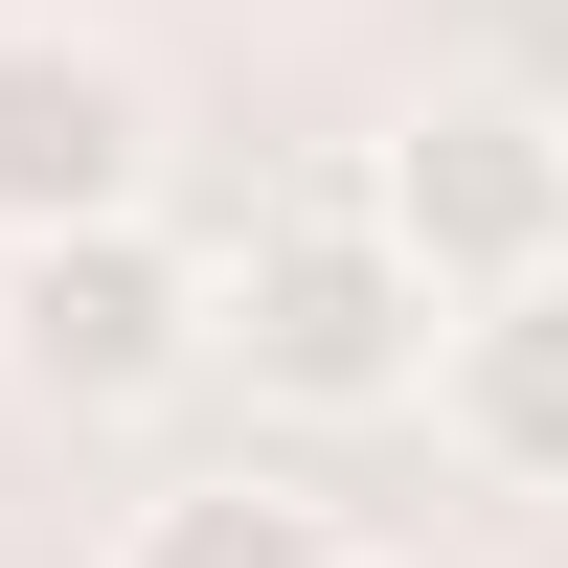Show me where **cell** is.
<instances>
[{"label":"cell","mask_w":568,"mask_h":568,"mask_svg":"<svg viewBox=\"0 0 568 568\" xmlns=\"http://www.w3.org/2000/svg\"><path fill=\"white\" fill-rule=\"evenodd\" d=\"M364 205L433 296H524V273H568V114L546 91H409L364 136Z\"/></svg>","instance_id":"obj_3"},{"label":"cell","mask_w":568,"mask_h":568,"mask_svg":"<svg viewBox=\"0 0 568 568\" xmlns=\"http://www.w3.org/2000/svg\"><path fill=\"white\" fill-rule=\"evenodd\" d=\"M205 364H227V251H182L160 205L0 251V387H23L45 433H160Z\"/></svg>","instance_id":"obj_1"},{"label":"cell","mask_w":568,"mask_h":568,"mask_svg":"<svg viewBox=\"0 0 568 568\" xmlns=\"http://www.w3.org/2000/svg\"><path fill=\"white\" fill-rule=\"evenodd\" d=\"M433 433L478 455L500 500H568V273L455 296V342H433Z\"/></svg>","instance_id":"obj_5"},{"label":"cell","mask_w":568,"mask_h":568,"mask_svg":"<svg viewBox=\"0 0 568 568\" xmlns=\"http://www.w3.org/2000/svg\"><path fill=\"white\" fill-rule=\"evenodd\" d=\"M342 568H433V546H342Z\"/></svg>","instance_id":"obj_7"},{"label":"cell","mask_w":568,"mask_h":568,"mask_svg":"<svg viewBox=\"0 0 568 568\" xmlns=\"http://www.w3.org/2000/svg\"><path fill=\"white\" fill-rule=\"evenodd\" d=\"M455 342V296L387 251V205L364 182H296V205H251V251H227V364H251L273 409H318V433H364V409H409Z\"/></svg>","instance_id":"obj_2"},{"label":"cell","mask_w":568,"mask_h":568,"mask_svg":"<svg viewBox=\"0 0 568 568\" xmlns=\"http://www.w3.org/2000/svg\"><path fill=\"white\" fill-rule=\"evenodd\" d=\"M91 568H342V500L273 478V455H205V478H136Z\"/></svg>","instance_id":"obj_6"},{"label":"cell","mask_w":568,"mask_h":568,"mask_svg":"<svg viewBox=\"0 0 568 568\" xmlns=\"http://www.w3.org/2000/svg\"><path fill=\"white\" fill-rule=\"evenodd\" d=\"M114 205H160V69L114 23H69V0H23L0 23V251L23 227H114Z\"/></svg>","instance_id":"obj_4"}]
</instances>
